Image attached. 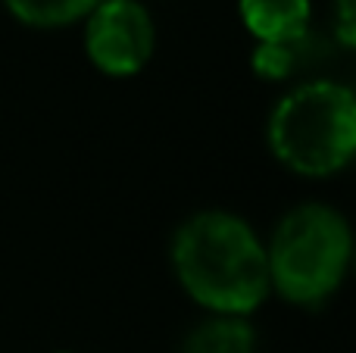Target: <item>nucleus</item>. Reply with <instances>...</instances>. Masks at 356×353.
<instances>
[{"mask_svg":"<svg viewBox=\"0 0 356 353\" xmlns=\"http://www.w3.org/2000/svg\"><path fill=\"white\" fill-rule=\"evenodd\" d=\"M257 335L241 316H216L184 338L181 353H253Z\"/></svg>","mask_w":356,"mask_h":353,"instance_id":"nucleus-6","label":"nucleus"},{"mask_svg":"<svg viewBox=\"0 0 356 353\" xmlns=\"http://www.w3.org/2000/svg\"><path fill=\"white\" fill-rule=\"evenodd\" d=\"M350 254V229L338 210L322 204L297 206L278 222L266 250L269 285L291 304H322L341 285Z\"/></svg>","mask_w":356,"mask_h":353,"instance_id":"nucleus-3","label":"nucleus"},{"mask_svg":"<svg viewBox=\"0 0 356 353\" xmlns=\"http://www.w3.org/2000/svg\"><path fill=\"white\" fill-rule=\"evenodd\" d=\"M241 19L259 44H294L307 35L309 0H241Z\"/></svg>","mask_w":356,"mask_h":353,"instance_id":"nucleus-5","label":"nucleus"},{"mask_svg":"<svg viewBox=\"0 0 356 353\" xmlns=\"http://www.w3.org/2000/svg\"><path fill=\"white\" fill-rule=\"evenodd\" d=\"M172 266L181 288L219 316H247L269 294L259 238L232 213H200L178 229Z\"/></svg>","mask_w":356,"mask_h":353,"instance_id":"nucleus-1","label":"nucleus"},{"mask_svg":"<svg viewBox=\"0 0 356 353\" xmlns=\"http://www.w3.org/2000/svg\"><path fill=\"white\" fill-rule=\"evenodd\" d=\"M104 0H3V6L31 28H56L91 16Z\"/></svg>","mask_w":356,"mask_h":353,"instance_id":"nucleus-7","label":"nucleus"},{"mask_svg":"<svg viewBox=\"0 0 356 353\" xmlns=\"http://www.w3.org/2000/svg\"><path fill=\"white\" fill-rule=\"evenodd\" d=\"M85 50L106 75H135L154 54V22L135 0H104L88 16Z\"/></svg>","mask_w":356,"mask_h":353,"instance_id":"nucleus-4","label":"nucleus"},{"mask_svg":"<svg viewBox=\"0 0 356 353\" xmlns=\"http://www.w3.org/2000/svg\"><path fill=\"white\" fill-rule=\"evenodd\" d=\"M253 69L263 79H282L291 69V44H259L253 54Z\"/></svg>","mask_w":356,"mask_h":353,"instance_id":"nucleus-8","label":"nucleus"},{"mask_svg":"<svg viewBox=\"0 0 356 353\" xmlns=\"http://www.w3.org/2000/svg\"><path fill=\"white\" fill-rule=\"evenodd\" d=\"M338 31L341 41L356 47V0H338Z\"/></svg>","mask_w":356,"mask_h":353,"instance_id":"nucleus-9","label":"nucleus"},{"mask_svg":"<svg viewBox=\"0 0 356 353\" xmlns=\"http://www.w3.org/2000/svg\"><path fill=\"white\" fill-rule=\"evenodd\" d=\"M275 156L297 175L325 179L356 156V94L334 81H309L275 106L269 122Z\"/></svg>","mask_w":356,"mask_h":353,"instance_id":"nucleus-2","label":"nucleus"}]
</instances>
